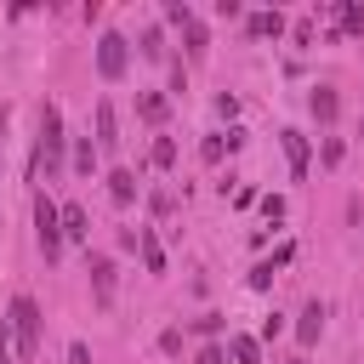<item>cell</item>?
I'll use <instances>...</instances> for the list:
<instances>
[{
  "mask_svg": "<svg viewBox=\"0 0 364 364\" xmlns=\"http://www.w3.org/2000/svg\"><path fill=\"white\" fill-rule=\"evenodd\" d=\"M296 364H301V358H296Z\"/></svg>",
  "mask_w": 364,
  "mask_h": 364,
  "instance_id": "e575fe53",
  "label": "cell"
},
{
  "mask_svg": "<svg viewBox=\"0 0 364 364\" xmlns=\"http://www.w3.org/2000/svg\"><path fill=\"white\" fill-rule=\"evenodd\" d=\"M341 154H347L341 136H324V142H318V165H341Z\"/></svg>",
  "mask_w": 364,
  "mask_h": 364,
  "instance_id": "d6986e66",
  "label": "cell"
},
{
  "mask_svg": "<svg viewBox=\"0 0 364 364\" xmlns=\"http://www.w3.org/2000/svg\"><path fill=\"white\" fill-rule=\"evenodd\" d=\"M154 165H159V171H171V165H176V142H171V136H159V142H154Z\"/></svg>",
  "mask_w": 364,
  "mask_h": 364,
  "instance_id": "44dd1931",
  "label": "cell"
},
{
  "mask_svg": "<svg viewBox=\"0 0 364 364\" xmlns=\"http://www.w3.org/2000/svg\"><path fill=\"white\" fill-rule=\"evenodd\" d=\"M358 136H364V125H358Z\"/></svg>",
  "mask_w": 364,
  "mask_h": 364,
  "instance_id": "836d02e7",
  "label": "cell"
},
{
  "mask_svg": "<svg viewBox=\"0 0 364 364\" xmlns=\"http://www.w3.org/2000/svg\"><path fill=\"white\" fill-rule=\"evenodd\" d=\"M216 114H222V119H233V114H239V97H228V91H222V97H216Z\"/></svg>",
  "mask_w": 364,
  "mask_h": 364,
  "instance_id": "f1b7e54d",
  "label": "cell"
},
{
  "mask_svg": "<svg viewBox=\"0 0 364 364\" xmlns=\"http://www.w3.org/2000/svg\"><path fill=\"white\" fill-rule=\"evenodd\" d=\"M125 63H131L125 34H102V40H97V74H102V80H119V74H125Z\"/></svg>",
  "mask_w": 364,
  "mask_h": 364,
  "instance_id": "277c9868",
  "label": "cell"
},
{
  "mask_svg": "<svg viewBox=\"0 0 364 364\" xmlns=\"http://www.w3.org/2000/svg\"><path fill=\"white\" fill-rule=\"evenodd\" d=\"M245 28H250L256 40H279V34H284V17H279V11H250Z\"/></svg>",
  "mask_w": 364,
  "mask_h": 364,
  "instance_id": "8fae6325",
  "label": "cell"
},
{
  "mask_svg": "<svg viewBox=\"0 0 364 364\" xmlns=\"http://www.w3.org/2000/svg\"><path fill=\"white\" fill-rule=\"evenodd\" d=\"M142 57H148V63H165V57H171V51H165V34H159V28H142Z\"/></svg>",
  "mask_w": 364,
  "mask_h": 364,
  "instance_id": "ac0fdd59",
  "label": "cell"
},
{
  "mask_svg": "<svg viewBox=\"0 0 364 364\" xmlns=\"http://www.w3.org/2000/svg\"><path fill=\"white\" fill-rule=\"evenodd\" d=\"M136 250H142V267H148V273H165V250H159V239H154L148 228H142V245H136Z\"/></svg>",
  "mask_w": 364,
  "mask_h": 364,
  "instance_id": "2e32d148",
  "label": "cell"
},
{
  "mask_svg": "<svg viewBox=\"0 0 364 364\" xmlns=\"http://www.w3.org/2000/svg\"><path fill=\"white\" fill-rule=\"evenodd\" d=\"M279 142H284L290 176H307V165H313V148H307V136H301V131H279Z\"/></svg>",
  "mask_w": 364,
  "mask_h": 364,
  "instance_id": "52a82bcc",
  "label": "cell"
},
{
  "mask_svg": "<svg viewBox=\"0 0 364 364\" xmlns=\"http://www.w3.org/2000/svg\"><path fill=\"white\" fill-rule=\"evenodd\" d=\"M136 114H142L148 125H159V119L171 114V97H165V91H142V97H136Z\"/></svg>",
  "mask_w": 364,
  "mask_h": 364,
  "instance_id": "4fadbf2b",
  "label": "cell"
},
{
  "mask_svg": "<svg viewBox=\"0 0 364 364\" xmlns=\"http://www.w3.org/2000/svg\"><path fill=\"white\" fill-rule=\"evenodd\" d=\"M91 125H97V154H114L119 148V119H114V102H97V114H91Z\"/></svg>",
  "mask_w": 364,
  "mask_h": 364,
  "instance_id": "8992f818",
  "label": "cell"
},
{
  "mask_svg": "<svg viewBox=\"0 0 364 364\" xmlns=\"http://www.w3.org/2000/svg\"><path fill=\"white\" fill-rule=\"evenodd\" d=\"M165 23L188 28V23H193V6H188V0H171V6H165Z\"/></svg>",
  "mask_w": 364,
  "mask_h": 364,
  "instance_id": "ffe728a7",
  "label": "cell"
},
{
  "mask_svg": "<svg viewBox=\"0 0 364 364\" xmlns=\"http://www.w3.org/2000/svg\"><path fill=\"white\" fill-rule=\"evenodd\" d=\"M182 40H188V57H193V63H205V51H210V34H205V23H199V17L182 28Z\"/></svg>",
  "mask_w": 364,
  "mask_h": 364,
  "instance_id": "9a60e30c",
  "label": "cell"
},
{
  "mask_svg": "<svg viewBox=\"0 0 364 364\" xmlns=\"http://www.w3.org/2000/svg\"><path fill=\"white\" fill-rule=\"evenodd\" d=\"M267 284H273V262H256L250 267V290H267Z\"/></svg>",
  "mask_w": 364,
  "mask_h": 364,
  "instance_id": "4316f807",
  "label": "cell"
},
{
  "mask_svg": "<svg viewBox=\"0 0 364 364\" xmlns=\"http://www.w3.org/2000/svg\"><path fill=\"white\" fill-rule=\"evenodd\" d=\"M57 222H63V239H85L91 233V222H85V210L68 199V205H57Z\"/></svg>",
  "mask_w": 364,
  "mask_h": 364,
  "instance_id": "7c38bea8",
  "label": "cell"
},
{
  "mask_svg": "<svg viewBox=\"0 0 364 364\" xmlns=\"http://www.w3.org/2000/svg\"><path fill=\"white\" fill-rule=\"evenodd\" d=\"M68 364H91V347L85 341H68Z\"/></svg>",
  "mask_w": 364,
  "mask_h": 364,
  "instance_id": "1f68e13d",
  "label": "cell"
},
{
  "mask_svg": "<svg viewBox=\"0 0 364 364\" xmlns=\"http://www.w3.org/2000/svg\"><path fill=\"white\" fill-rule=\"evenodd\" d=\"M171 205H176V199H171V188H154V193H148V210H154V216H165Z\"/></svg>",
  "mask_w": 364,
  "mask_h": 364,
  "instance_id": "484cf974",
  "label": "cell"
},
{
  "mask_svg": "<svg viewBox=\"0 0 364 364\" xmlns=\"http://www.w3.org/2000/svg\"><path fill=\"white\" fill-rule=\"evenodd\" d=\"M6 324H11L17 358H34V353H40V301H34V296H17L11 313H6Z\"/></svg>",
  "mask_w": 364,
  "mask_h": 364,
  "instance_id": "6da1fadb",
  "label": "cell"
},
{
  "mask_svg": "<svg viewBox=\"0 0 364 364\" xmlns=\"http://www.w3.org/2000/svg\"><path fill=\"white\" fill-rule=\"evenodd\" d=\"M318 330H324V301H307V307H301V324H296V341H301V347H313V341H318Z\"/></svg>",
  "mask_w": 364,
  "mask_h": 364,
  "instance_id": "30bf717a",
  "label": "cell"
},
{
  "mask_svg": "<svg viewBox=\"0 0 364 364\" xmlns=\"http://www.w3.org/2000/svg\"><path fill=\"white\" fill-rule=\"evenodd\" d=\"M307 108H313V119H318V125H336V114H341V97H336V85H313Z\"/></svg>",
  "mask_w": 364,
  "mask_h": 364,
  "instance_id": "ba28073f",
  "label": "cell"
},
{
  "mask_svg": "<svg viewBox=\"0 0 364 364\" xmlns=\"http://www.w3.org/2000/svg\"><path fill=\"white\" fill-rule=\"evenodd\" d=\"M91 296H97V307H108L114 301V279H119V267H114V256H91Z\"/></svg>",
  "mask_w": 364,
  "mask_h": 364,
  "instance_id": "5b68a950",
  "label": "cell"
},
{
  "mask_svg": "<svg viewBox=\"0 0 364 364\" xmlns=\"http://www.w3.org/2000/svg\"><path fill=\"white\" fill-rule=\"evenodd\" d=\"M63 114H57V102H46V114H40V148H34V171H51L57 159H63Z\"/></svg>",
  "mask_w": 364,
  "mask_h": 364,
  "instance_id": "7a4b0ae2",
  "label": "cell"
},
{
  "mask_svg": "<svg viewBox=\"0 0 364 364\" xmlns=\"http://www.w3.org/2000/svg\"><path fill=\"white\" fill-rule=\"evenodd\" d=\"M279 330H284V313H267V318H262V336H267V341H273V336H279Z\"/></svg>",
  "mask_w": 364,
  "mask_h": 364,
  "instance_id": "f546056e",
  "label": "cell"
},
{
  "mask_svg": "<svg viewBox=\"0 0 364 364\" xmlns=\"http://www.w3.org/2000/svg\"><path fill=\"white\" fill-rule=\"evenodd\" d=\"M159 353H182V330H165L159 336Z\"/></svg>",
  "mask_w": 364,
  "mask_h": 364,
  "instance_id": "4dcf8cb0",
  "label": "cell"
},
{
  "mask_svg": "<svg viewBox=\"0 0 364 364\" xmlns=\"http://www.w3.org/2000/svg\"><path fill=\"white\" fill-rule=\"evenodd\" d=\"M262 216H267V222H284V199L267 193V199H262Z\"/></svg>",
  "mask_w": 364,
  "mask_h": 364,
  "instance_id": "83f0119b",
  "label": "cell"
},
{
  "mask_svg": "<svg viewBox=\"0 0 364 364\" xmlns=\"http://www.w3.org/2000/svg\"><path fill=\"white\" fill-rule=\"evenodd\" d=\"M74 171H80V176H91V171H97V142H91V136H80V142H74Z\"/></svg>",
  "mask_w": 364,
  "mask_h": 364,
  "instance_id": "e0dca14e",
  "label": "cell"
},
{
  "mask_svg": "<svg viewBox=\"0 0 364 364\" xmlns=\"http://www.w3.org/2000/svg\"><path fill=\"white\" fill-rule=\"evenodd\" d=\"M0 364H17V341H11V324L0 318Z\"/></svg>",
  "mask_w": 364,
  "mask_h": 364,
  "instance_id": "d4e9b609",
  "label": "cell"
},
{
  "mask_svg": "<svg viewBox=\"0 0 364 364\" xmlns=\"http://www.w3.org/2000/svg\"><path fill=\"white\" fill-rule=\"evenodd\" d=\"M222 324H228L222 313H199V318H193V330H199V336H222Z\"/></svg>",
  "mask_w": 364,
  "mask_h": 364,
  "instance_id": "603a6c76",
  "label": "cell"
},
{
  "mask_svg": "<svg viewBox=\"0 0 364 364\" xmlns=\"http://www.w3.org/2000/svg\"><path fill=\"white\" fill-rule=\"evenodd\" d=\"M341 28L347 34H364V6H341Z\"/></svg>",
  "mask_w": 364,
  "mask_h": 364,
  "instance_id": "cb8c5ba5",
  "label": "cell"
},
{
  "mask_svg": "<svg viewBox=\"0 0 364 364\" xmlns=\"http://www.w3.org/2000/svg\"><path fill=\"white\" fill-rule=\"evenodd\" d=\"M34 233H40V250H46V262H57V256H63V222H57V205H51V193H34Z\"/></svg>",
  "mask_w": 364,
  "mask_h": 364,
  "instance_id": "3957f363",
  "label": "cell"
},
{
  "mask_svg": "<svg viewBox=\"0 0 364 364\" xmlns=\"http://www.w3.org/2000/svg\"><path fill=\"white\" fill-rule=\"evenodd\" d=\"M108 199L125 210V205L136 199V171H125V165H119V171H108Z\"/></svg>",
  "mask_w": 364,
  "mask_h": 364,
  "instance_id": "9c48e42d",
  "label": "cell"
},
{
  "mask_svg": "<svg viewBox=\"0 0 364 364\" xmlns=\"http://www.w3.org/2000/svg\"><path fill=\"white\" fill-rule=\"evenodd\" d=\"M228 358L233 364H262V341L256 336H228Z\"/></svg>",
  "mask_w": 364,
  "mask_h": 364,
  "instance_id": "5bb4252c",
  "label": "cell"
},
{
  "mask_svg": "<svg viewBox=\"0 0 364 364\" xmlns=\"http://www.w3.org/2000/svg\"><path fill=\"white\" fill-rule=\"evenodd\" d=\"M222 154H228V136H205V142H199V159H205V165H216Z\"/></svg>",
  "mask_w": 364,
  "mask_h": 364,
  "instance_id": "7402d4cb",
  "label": "cell"
},
{
  "mask_svg": "<svg viewBox=\"0 0 364 364\" xmlns=\"http://www.w3.org/2000/svg\"><path fill=\"white\" fill-rule=\"evenodd\" d=\"M222 358H228L222 347H199V358H193V364H222Z\"/></svg>",
  "mask_w": 364,
  "mask_h": 364,
  "instance_id": "d6a6232c",
  "label": "cell"
}]
</instances>
